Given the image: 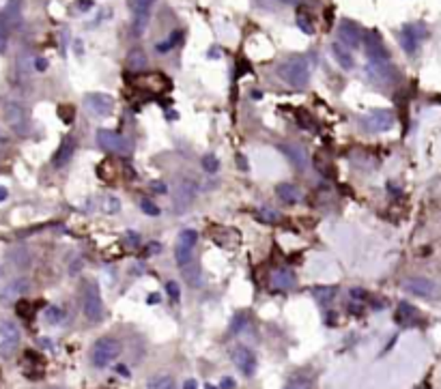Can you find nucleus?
Returning a JSON list of instances; mask_svg holds the SVG:
<instances>
[{
	"label": "nucleus",
	"instance_id": "473e14b6",
	"mask_svg": "<svg viewBox=\"0 0 441 389\" xmlns=\"http://www.w3.org/2000/svg\"><path fill=\"white\" fill-rule=\"evenodd\" d=\"M155 0H132L134 13H151Z\"/></svg>",
	"mask_w": 441,
	"mask_h": 389
},
{
	"label": "nucleus",
	"instance_id": "ddd939ff",
	"mask_svg": "<svg viewBox=\"0 0 441 389\" xmlns=\"http://www.w3.org/2000/svg\"><path fill=\"white\" fill-rule=\"evenodd\" d=\"M84 104H86V110L95 116H108L112 114V108H114V99L106 93H88L84 95Z\"/></svg>",
	"mask_w": 441,
	"mask_h": 389
},
{
	"label": "nucleus",
	"instance_id": "5701e85b",
	"mask_svg": "<svg viewBox=\"0 0 441 389\" xmlns=\"http://www.w3.org/2000/svg\"><path fill=\"white\" fill-rule=\"evenodd\" d=\"M394 318H396V323H400V325H411V323H414V320L418 318V308H414V306L407 304V302H400Z\"/></svg>",
	"mask_w": 441,
	"mask_h": 389
},
{
	"label": "nucleus",
	"instance_id": "4468645a",
	"mask_svg": "<svg viewBox=\"0 0 441 389\" xmlns=\"http://www.w3.org/2000/svg\"><path fill=\"white\" fill-rule=\"evenodd\" d=\"M28 288H31V284H28L26 278H15V280H11V282L3 288V292H0V302H3V304L18 302L20 297H24V295L28 292Z\"/></svg>",
	"mask_w": 441,
	"mask_h": 389
},
{
	"label": "nucleus",
	"instance_id": "c9c22d12",
	"mask_svg": "<svg viewBox=\"0 0 441 389\" xmlns=\"http://www.w3.org/2000/svg\"><path fill=\"white\" fill-rule=\"evenodd\" d=\"M7 43H9V37H7V28H5V22L0 20V54H3L7 50Z\"/></svg>",
	"mask_w": 441,
	"mask_h": 389
},
{
	"label": "nucleus",
	"instance_id": "ea45409f",
	"mask_svg": "<svg viewBox=\"0 0 441 389\" xmlns=\"http://www.w3.org/2000/svg\"><path fill=\"white\" fill-rule=\"evenodd\" d=\"M160 250H162V246H160V243H149V248L144 250V254H146V256H151V254H158Z\"/></svg>",
	"mask_w": 441,
	"mask_h": 389
},
{
	"label": "nucleus",
	"instance_id": "4c0bfd02",
	"mask_svg": "<svg viewBox=\"0 0 441 389\" xmlns=\"http://www.w3.org/2000/svg\"><path fill=\"white\" fill-rule=\"evenodd\" d=\"M58 114H61V118H63V121H71V118H74V108L71 106H67V112H65V106H61V110H58Z\"/></svg>",
	"mask_w": 441,
	"mask_h": 389
},
{
	"label": "nucleus",
	"instance_id": "a19ab883",
	"mask_svg": "<svg viewBox=\"0 0 441 389\" xmlns=\"http://www.w3.org/2000/svg\"><path fill=\"white\" fill-rule=\"evenodd\" d=\"M183 389H198V383H196L194 379H188V381L183 383Z\"/></svg>",
	"mask_w": 441,
	"mask_h": 389
},
{
	"label": "nucleus",
	"instance_id": "dca6fc26",
	"mask_svg": "<svg viewBox=\"0 0 441 389\" xmlns=\"http://www.w3.org/2000/svg\"><path fill=\"white\" fill-rule=\"evenodd\" d=\"M364 48H366V54L370 61H390V54L384 45V41H381L379 33H370L366 39H364Z\"/></svg>",
	"mask_w": 441,
	"mask_h": 389
},
{
	"label": "nucleus",
	"instance_id": "8fccbe9b",
	"mask_svg": "<svg viewBox=\"0 0 441 389\" xmlns=\"http://www.w3.org/2000/svg\"><path fill=\"white\" fill-rule=\"evenodd\" d=\"M204 389H216V387H214V385H209V383H207V385H204Z\"/></svg>",
	"mask_w": 441,
	"mask_h": 389
},
{
	"label": "nucleus",
	"instance_id": "b1692460",
	"mask_svg": "<svg viewBox=\"0 0 441 389\" xmlns=\"http://www.w3.org/2000/svg\"><path fill=\"white\" fill-rule=\"evenodd\" d=\"M183 269V278H186V282L190 284V286H194V288H198L200 284H202V271H200V264L198 262H188L186 267H181Z\"/></svg>",
	"mask_w": 441,
	"mask_h": 389
},
{
	"label": "nucleus",
	"instance_id": "f03ea898",
	"mask_svg": "<svg viewBox=\"0 0 441 389\" xmlns=\"http://www.w3.org/2000/svg\"><path fill=\"white\" fill-rule=\"evenodd\" d=\"M428 37V28L420 22H414V24H405L400 28V33H398V41L402 45V50L409 54V56H414L418 54L420 50V43Z\"/></svg>",
	"mask_w": 441,
	"mask_h": 389
},
{
	"label": "nucleus",
	"instance_id": "9d476101",
	"mask_svg": "<svg viewBox=\"0 0 441 389\" xmlns=\"http://www.w3.org/2000/svg\"><path fill=\"white\" fill-rule=\"evenodd\" d=\"M366 76L370 82L379 84V86H386L392 84L396 78V69L390 65V61H370L366 65Z\"/></svg>",
	"mask_w": 441,
	"mask_h": 389
},
{
	"label": "nucleus",
	"instance_id": "58836bf2",
	"mask_svg": "<svg viewBox=\"0 0 441 389\" xmlns=\"http://www.w3.org/2000/svg\"><path fill=\"white\" fill-rule=\"evenodd\" d=\"M151 190L158 192V194H166V192H168V188H166L162 181H153V183H151Z\"/></svg>",
	"mask_w": 441,
	"mask_h": 389
},
{
	"label": "nucleus",
	"instance_id": "37998d69",
	"mask_svg": "<svg viewBox=\"0 0 441 389\" xmlns=\"http://www.w3.org/2000/svg\"><path fill=\"white\" fill-rule=\"evenodd\" d=\"M237 166H239L241 170H248V164H246V157H244V155H237Z\"/></svg>",
	"mask_w": 441,
	"mask_h": 389
},
{
	"label": "nucleus",
	"instance_id": "6e6552de",
	"mask_svg": "<svg viewBox=\"0 0 441 389\" xmlns=\"http://www.w3.org/2000/svg\"><path fill=\"white\" fill-rule=\"evenodd\" d=\"M20 346V327L11 320L0 323V357H11Z\"/></svg>",
	"mask_w": 441,
	"mask_h": 389
},
{
	"label": "nucleus",
	"instance_id": "2eb2a0df",
	"mask_svg": "<svg viewBox=\"0 0 441 389\" xmlns=\"http://www.w3.org/2000/svg\"><path fill=\"white\" fill-rule=\"evenodd\" d=\"M5 121H7L15 132H20V134L26 132V123H28L26 112H24V108H22L20 104H15V101H9V104L5 106Z\"/></svg>",
	"mask_w": 441,
	"mask_h": 389
},
{
	"label": "nucleus",
	"instance_id": "e433bc0d",
	"mask_svg": "<svg viewBox=\"0 0 441 389\" xmlns=\"http://www.w3.org/2000/svg\"><path fill=\"white\" fill-rule=\"evenodd\" d=\"M351 297L356 299V302H364V299L368 297V292L364 288H351Z\"/></svg>",
	"mask_w": 441,
	"mask_h": 389
},
{
	"label": "nucleus",
	"instance_id": "aec40b11",
	"mask_svg": "<svg viewBox=\"0 0 441 389\" xmlns=\"http://www.w3.org/2000/svg\"><path fill=\"white\" fill-rule=\"evenodd\" d=\"M332 54H334V58H336V63L342 67V69H353L356 67V61H353V56H351V52L346 50V45H342V43H334L332 45Z\"/></svg>",
	"mask_w": 441,
	"mask_h": 389
},
{
	"label": "nucleus",
	"instance_id": "393cba45",
	"mask_svg": "<svg viewBox=\"0 0 441 389\" xmlns=\"http://www.w3.org/2000/svg\"><path fill=\"white\" fill-rule=\"evenodd\" d=\"M314 381L312 376L308 374H295V376H290L284 385V389H312Z\"/></svg>",
	"mask_w": 441,
	"mask_h": 389
},
{
	"label": "nucleus",
	"instance_id": "423d86ee",
	"mask_svg": "<svg viewBox=\"0 0 441 389\" xmlns=\"http://www.w3.org/2000/svg\"><path fill=\"white\" fill-rule=\"evenodd\" d=\"M198 241V232L194 228H186L179 232V239H176V248H174V258L179 267H186L188 262H192V252L194 246Z\"/></svg>",
	"mask_w": 441,
	"mask_h": 389
},
{
	"label": "nucleus",
	"instance_id": "49530a36",
	"mask_svg": "<svg viewBox=\"0 0 441 389\" xmlns=\"http://www.w3.org/2000/svg\"><path fill=\"white\" fill-rule=\"evenodd\" d=\"M46 67H48V63L43 61V58H39V61H37V69H39V71H43Z\"/></svg>",
	"mask_w": 441,
	"mask_h": 389
},
{
	"label": "nucleus",
	"instance_id": "f3484780",
	"mask_svg": "<svg viewBox=\"0 0 441 389\" xmlns=\"http://www.w3.org/2000/svg\"><path fill=\"white\" fill-rule=\"evenodd\" d=\"M295 284H298V278L290 269H276V271L272 274V288L274 290H290V288H295Z\"/></svg>",
	"mask_w": 441,
	"mask_h": 389
},
{
	"label": "nucleus",
	"instance_id": "0eeeda50",
	"mask_svg": "<svg viewBox=\"0 0 441 389\" xmlns=\"http://www.w3.org/2000/svg\"><path fill=\"white\" fill-rule=\"evenodd\" d=\"M362 125L370 134H384V132L392 129L394 114H392V110H372L362 118Z\"/></svg>",
	"mask_w": 441,
	"mask_h": 389
},
{
	"label": "nucleus",
	"instance_id": "de8ad7c7",
	"mask_svg": "<svg viewBox=\"0 0 441 389\" xmlns=\"http://www.w3.org/2000/svg\"><path fill=\"white\" fill-rule=\"evenodd\" d=\"M280 3H284V5H300V3H304V0H280Z\"/></svg>",
	"mask_w": 441,
	"mask_h": 389
},
{
	"label": "nucleus",
	"instance_id": "9b49d317",
	"mask_svg": "<svg viewBox=\"0 0 441 389\" xmlns=\"http://www.w3.org/2000/svg\"><path fill=\"white\" fill-rule=\"evenodd\" d=\"M230 357H232V364L237 366V370L244 376H254V372H256V355L248 346L237 344V346L232 348Z\"/></svg>",
	"mask_w": 441,
	"mask_h": 389
},
{
	"label": "nucleus",
	"instance_id": "412c9836",
	"mask_svg": "<svg viewBox=\"0 0 441 389\" xmlns=\"http://www.w3.org/2000/svg\"><path fill=\"white\" fill-rule=\"evenodd\" d=\"M276 194L280 196V200H284L286 204H295L302 200V192L295 188V185H290V183H278L276 185Z\"/></svg>",
	"mask_w": 441,
	"mask_h": 389
},
{
	"label": "nucleus",
	"instance_id": "cd10ccee",
	"mask_svg": "<svg viewBox=\"0 0 441 389\" xmlns=\"http://www.w3.org/2000/svg\"><path fill=\"white\" fill-rule=\"evenodd\" d=\"M256 220L258 222H265V224H274L280 220V213L274 211V208H258L256 211Z\"/></svg>",
	"mask_w": 441,
	"mask_h": 389
},
{
	"label": "nucleus",
	"instance_id": "7ed1b4c3",
	"mask_svg": "<svg viewBox=\"0 0 441 389\" xmlns=\"http://www.w3.org/2000/svg\"><path fill=\"white\" fill-rule=\"evenodd\" d=\"M121 355V342L114 338H99L93 346V366L95 368H108L116 357Z\"/></svg>",
	"mask_w": 441,
	"mask_h": 389
},
{
	"label": "nucleus",
	"instance_id": "39448f33",
	"mask_svg": "<svg viewBox=\"0 0 441 389\" xmlns=\"http://www.w3.org/2000/svg\"><path fill=\"white\" fill-rule=\"evenodd\" d=\"M95 136H97L99 146H104L106 151L119 153V155H130L132 153V142L121 134H116L112 129H97Z\"/></svg>",
	"mask_w": 441,
	"mask_h": 389
},
{
	"label": "nucleus",
	"instance_id": "79ce46f5",
	"mask_svg": "<svg viewBox=\"0 0 441 389\" xmlns=\"http://www.w3.org/2000/svg\"><path fill=\"white\" fill-rule=\"evenodd\" d=\"M232 387H234V381L226 376V379L222 381V389H232Z\"/></svg>",
	"mask_w": 441,
	"mask_h": 389
},
{
	"label": "nucleus",
	"instance_id": "09e8293b",
	"mask_svg": "<svg viewBox=\"0 0 441 389\" xmlns=\"http://www.w3.org/2000/svg\"><path fill=\"white\" fill-rule=\"evenodd\" d=\"M252 97H254V99H260V97H262V93H258V91H254V93H252Z\"/></svg>",
	"mask_w": 441,
	"mask_h": 389
},
{
	"label": "nucleus",
	"instance_id": "f257e3e1",
	"mask_svg": "<svg viewBox=\"0 0 441 389\" xmlns=\"http://www.w3.org/2000/svg\"><path fill=\"white\" fill-rule=\"evenodd\" d=\"M280 78L293 88H306L310 80V65L306 56H293L280 65Z\"/></svg>",
	"mask_w": 441,
	"mask_h": 389
},
{
	"label": "nucleus",
	"instance_id": "a878e982",
	"mask_svg": "<svg viewBox=\"0 0 441 389\" xmlns=\"http://www.w3.org/2000/svg\"><path fill=\"white\" fill-rule=\"evenodd\" d=\"M146 54L142 52V50H132L130 52V56H127V65H130V69L132 71H142L144 67H146Z\"/></svg>",
	"mask_w": 441,
	"mask_h": 389
},
{
	"label": "nucleus",
	"instance_id": "a211bd4d",
	"mask_svg": "<svg viewBox=\"0 0 441 389\" xmlns=\"http://www.w3.org/2000/svg\"><path fill=\"white\" fill-rule=\"evenodd\" d=\"M194 198H196V188L192 183H181L179 192L174 194V208H176V213H183V208H188Z\"/></svg>",
	"mask_w": 441,
	"mask_h": 389
},
{
	"label": "nucleus",
	"instance_id": "f8f14e48",
	"mask_svg": "<svg viewBox=\"0 0 441 389\" xmlns=\"http://www.w3.org/2000/svg\"><path fill=\"white\" fill-rule=\"evenodd\" d=\"M405 290L411 292L414 297H422V299H437L441 292L439 286L428 278H409L405 282Z\"/></svg>",
	"mask_w": 441,
	"mask_h": 389
},
{
	"label": "nucleus",
	"instance_id": "6ab92c4d",
	"mask_svg": "<svg viewBox=\"0 0 441 389\" xmlns=\"http://www.w3.org/2000/svg\"><path fill=\"white\" fill-rule=\"evenodd\" d=\"M280 151L295 164V168L298 170H304L306 168V164H308V155L302 151L300 146H295V144H280Z\"/></svg>",
	"mask_w": 441,
	"mask_h": 389
},
{
	"label": "nucleus",
	"instance_id": "2f4dec72",
	"mask_svg": "<svg viewBox=\"0 0 441 389\" xmlns=\"http://www.w3.org/2000/svg\"><path fill=\"white\" fill-rule=\"evenodd\" d=\"M140 208L146 213V215H153V218H158L162 211H160V206L151 200V198H142L140 200Z\"/></svg>",
	"mask_w": 441,
	"mask_h": 389
},
{
	"label": "nucleus",
	"instance_id": "c03bdc74",
	"mask_svg": "<svg viewBox=\"0 0 441 389\" xmlns=\"http://www.w3.org/2000/svg\"><path fill=\"white\" fill-rule=\"evenodd\" d=\"M146 304H160V295H158V292L149 295V299H146Z\"/></svg>",
	"mask_w": 441,
	"mask_h": 389
},
{
	"label": "nucleus",
	"instance_id": "c756f323",
	"mask_svg": "<svg viewBox=\"0 0 441 389\" xmlns=\"http://www.w3.org/2000/svg\"><path fill=\"white\" fill-rule=\"evenodd\" d=\"M146 389H174V381L170 376H155L153 381H149Z\"/></svg>",
	"mask_w": 441,
	"mask_h": 389
},
{
	"label": "nucleus",
	"instance_id": "c85d7f7f",
	"mask_svg": "<svg viewBox=\"0 0 441 389\" xmlns=\"http://www.w3.org/2000/svg\"><path fill=\"white\" fill-rule=\"evenodd\" d=\"M181 37H183V33L181 31H174L166 41H162V43H158V50L160 52H168V50H172L176 43H181Z\"/></svg>",
	"mask_w": 441,
	"mask_h": 389
},
{
	"label": "nucleus",
	"instance_id": "4be33fe9",
	"mask_svg": "<svg viewBox=\"0 0 441 389\" xmlns=\"http://www.w3.org/2000/svg\"><path fill=\"white\" fill-rule=\"evenodd\" d=\"M74 151H76V144H74V140H71V138L63 140L61 148H58V151H56V155H54V166H56V168L65 166V164L71 160Z\"/></svg>",
	"mask_w": 441,
	"mask_h": 389
},
{
	"label": "nucleus",
	"instance_id": "20e7f679",
	"mask_svg": "<svg viewBox=\"0 0 441 389\" xmlns=\"http://www.w3.org/2000/svg\"><path fill=\"white\" fill-rule=\"evenodd\" d=\"M82 310L84 316L93 323H99L104 318V302H102V292L95 282H88L82 295Z\"/></svg>",
	"mask_w": 441,
	"mask_h": 389
},
{
	"label": "nucleus",
	"instance_id": "72a5a7b5",
	"mask_svg": "<svg viewBox=\"0 0 441 389\" xmlns=\"http://www.w3.org/2000/svg\"><path fill=\"white\" fill-rule=\"evenodd\" d=\"M46 320L52 323V325L61 323V320H63V310H61V308H54V306L48 308V310H46Z\"/></svg>",
	"mask_w": 441,
	"mask_h": 389
},
{
	"label": "nucleus",
	"instance_id": "a18cd8bd",
	"mask_svg": "<svg viewBox=\"0 0 441 389\" xmlns=\"http://www.w3.org/2000/svg\"><path fill=\"white\" fill-rule=\"evenodd\" d=\"M9 196V190L7 188H3V185H0V202H3L5 198Z\"/></svg>",
	"mask_w": 441,
	"mask_h": 389
},
{
	"label": "nucleus",
	"instance_id": "1a4fd4ad",
	"mask_svg": "<svg viewBox=\"0 0 441 389\" xmlns=\"http://www.w3.org/2000/svg\"><path fill=\"white\" fill-rule=\"evenodd\" d=\"M338 39L342 45L351 48V50H358L360 45H364V33H362V26L356 24L353 20H342L338 24Z\"/></svg>",
	"mask_w": 441,
	"mask_h": 389
},
{
	"label": "nucleus",
	"instance_id": "bb28decb",
	"mask_svg": "<svg viewBox=\"0 0 441 389\" xmlns=\"http://www.w3.org/2000/svg\"><path fill=\"white\" fill-rule=\"evenodd\" d=\"M314 297L321 304H330L336 297V288L334 286H318V288H314Z\"/></svg>",
	"mask_w": 441,
	"mask_h": 389
},
{
	"label": "nucleus",
	"instance_id": "f704fd0d",
	"mask_svg": "<svg viewBox=\"0 0 441 389\" xmlns=\"http://www.w3.org/2000/svg\"><path fill=\"white\" fill-rule=\"evenodd\" d=\"M166 292L170 295L172 302H179V299H181V288H179V284H176L174 280L166 282Z\"/></svg>",
	"mask_w": 441,
	"mask_h": 389
},
{
	"label": "nucleus",
	"instance_id": "7c9ffc66",
	"mask_svg": "<svg viewBox=\"0 0 441 389\" xmlns=\"http://www.w3.org/2000/svg\"><path fill=\"white\" fill-rule=\"evenodd\" d=\"M200 164H202V170H204V172H211V174L218 172V168H220V160H218L216 155H211V153H209V155H204V157L200 160Z\"/></svg>",
	"mask_w": 441,
	"mask_h": 389
}]
</instances>
